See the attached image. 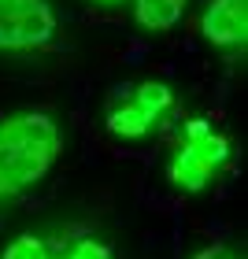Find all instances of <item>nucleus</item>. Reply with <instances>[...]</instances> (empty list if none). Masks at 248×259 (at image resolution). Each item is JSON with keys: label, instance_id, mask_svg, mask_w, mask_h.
<instances>
[{"label": "nucleus", "instance_id": "7", "mask_svg": "<svg viewBox=\"0 0 248 259\" xmlns=\"http://www.w3.org/2000/svg\"><path fill=\"white\" fill-rule=\"evenodd\" d=\"M0 259H60V244H52L41 233H19L4 244Z\"/></svg>", "mask_w": 248, "mask_h": 259}, {"label": "nucleus", "instance_id": "9", "mask_svg": "<svg viewBox=\"0 0 248 259\" xmlns=\"http://www.w3.org/2000/svg\"><path fill=\"white\" fill-rule=\"evenodd\" d=\"M189 259H244L237 248H226V244H211V248H200V252H193Z\"/></svg>", "mask_w": 248, "mask_h": 259}, {"label": "nucleus", "instance_id": "2", "mask_svg": "<svg viewBox=\"0 0 248 259\" xmlns=\"http://www.w3.org/2000/svg\"><path fill=\"white\" fill-rule=\"evenodd\" d=\"M226 159H230V137L219 134L208 119H189L182 145L171 156L167 178L182 193H204Z\"/></svg>", "mask_w": 248, "mask_h": 259}, {"label": "nucleus", "instance_id": "4", "mask_svg": "<svg viewBox=\"0 0 248 259\" xmlns=\"http://www.w3.org/2000/svg\"><path fill=\"white\" fill-rule=\"evenodd\" d=\"M171 108H174L171 85H163L156 78L137 81V85L130 89V97L108 111V134L119 137V141H141L163 122V115Z\"/></svg>", "mask_w": 248, "mask_h": 259}, {"label": "nucleus", "instance_id": "8", "mask_svg": "<svg viewBox=\"0 0 248 259\" xmlns=\"http://www.w3.org/2000/svg\"><path fill=\"white\" fill-rule=\"evenodd\" d=\"M60 259H111V248L89 233H81V237L60 244Z\"/></svg>", "mask_w": 248, "mask_h": 259}, {"label": "nucleus", "instance_id": "6", "mask_svg": "<svg viewBox=\"0 0 248 259\" xmlns=\"http://www.w3.org/2000/svg\"><path fill=\"white\" fill-rule=\"evenodd\" d=\"M189 0H134V22L148 33H167L185 19Z\"/></svg>", "mask_w": 248, "mask_h": 259}, {"label": "nucleus", "instance_id": "1", "mask_svg": "<svg viewBox=\"0 0 248 259\" xmlns=\"http://www.w3.org/2000/svg\"><path fill=\"white\" fill-rule=\"evenodd\" d=\"M63 130L41 108L0 115V200H15L52 174Z\"/></svg>", "mask_w": 248, "mask_h": 259}, {"label": "nucleus", "instance_id": "5", "mask_svg": "<svg viewBox=\"0 0 248 259\" xmlns=\"http://www.w3.org/2000/svg\"><path fill=\"white\" fill-rule=\"evenodd\" d=\"M200 33L215 49L241 52L248 45V0H208L200 11Z\"/></svg>", "mask_w": 248, "mask_h": 259}, {"label": "nucleus", "instance_id": "10", "mask_svg": "<svg viewBox=\"0 0 248 259\" xmlns=\"http://www.w3.org/2000/svg\"><path fill=\"white\" fill-rule=\"evenodd\" d=\"M97 4H122V0H97Z\"/></svg>", "mask_w": 248, "mask_h": 259}, {"label": "nucleus", "instance_id": "3", "mask_svg": "<svg viewBox=\"0 0 248 259\" xmlns=\"http://www.w3.org/2000/svg\"><path fill=\"white\" fill-rule=\"evenodd\" d=\"M56 33L60 15L49 0H0V52H37Z\"/></svg>", "mask_w": 248, "mask_h": 259}]
</instances>
